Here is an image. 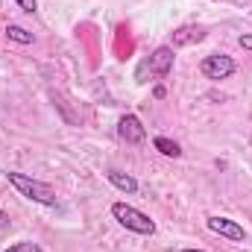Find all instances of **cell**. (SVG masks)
Here are the masks:
<instances>
[{
  "instance_id": "obj_7",
  "label": "cell",
  "mask_w": 252,
  "mask_h": 252,
  "mask_svg": "<svg viewBox=\"0 0 252 252\" xmlns=\"http://www.w3.org/2000/svg\"><path fill=\"white\" fill-rule=\"evenodd\" d=\"M205 38V30L202 27H179L170 38V47H188V44H199Z\"/></svg>"
},
{
  "instance_id": "obj_14",
  "label": "cell",
  "mask_w": 252,
  "mask_h": 252,
  "mask_svg": "<svg viewBox=\"0 0 252 252\" xmlns=\"http://www.w3.org/2000/svg\"><path fill=\"white\" fill-rule=\"evenodd\" d=\"M9 223H12V220H9V214H6V211H3V208H0V229H6V226H9Z\"/></svg>"
},
{
  "instance_id": "obj_2",
  "label": "cell",
  "mask_w": 252,
  "mask_h": 252,
  "mask_svg": "<svg viewBox=\"0 0 252 252\" xmlns=\"http://www.w3.org/2000/svg\"><path fill=\"white\" fill-rule=\"evenodd\" d=\"M112 217L129 229V232H135V235H153L156 232V223L144 214V211H138V208H132V205H126V202H115L112 205Z\"/></svg>"
},
{
  "instance_id": "obj_15",
  "label": "cell",
  "mask_w": 252,
  "mask_h": 252,
  "mask_svg": "<svg viewBox=\"0 0 252 252\" xmlns=\"http://www.w3.org/2000/svg\"><path fill=\"white\" fill-rule=\"evenodd\" d=\"M182 252H205V250H182Z\"/></svg>"
},
{
  "instance_id": "obj_13",
  "label": "cell",
  "mask_w": 252,
  "mask_h": 252,
  "mask_svg": "<svg viewBox=\"0 0 252 252\" xmlns=\"http://www.w3.org/2000/svg\"><path fill=\"white\" fill-rule=\"evenodd\" d=\"M238 44H241L244 50H250V53H252V32H244V35L238 38Z\"/></svg>"
},
{
  "instance_id": "obj_4",
  "label": "cell",
  "mask_w": 252,
  "mask_h": 252,
  "mask_svg": "<svg viewBox=\"0 0 252 252\" xmlns=\"http://www.w3.org/2000/svg\"><path fill=\"white\" fill-rule=\"evenodd\" d=\"M173 62H176V53H173V47L170 44H164V47H158L147 62H141L138 67V79L150 70V76H167L170 70H173Z\"/></svg>"
},
{
  "instance_id": "obj_12",
  "label": "cell",
  "mask_w": 252,
  "mask_h": 252,
  "mask_svg": "<svg viewBox=\"0 0 252 252\" xmlns=\"http://www.w3.org/2000/svg\"><path fill=\"white\" fill-rule=\"evenodd\" d=\"M15 3H18L27 15H35V12H38V0H15Z\"/></svg>"
},
{
  "instance_id": "obj_11",
  "label": "cell",
  "mask_w": 252,
  "mask_h": 252,
  "mask_svg": "<svg viewBox=\"0 0 252 252\" xmlns=\"http://www.w3.org/2000/svg\"><path fill=\"white\" fill-rule=\"evenodd\" d=\"M3 252H44L38 244H32V241H18V244H12L9 250H3Z\"/></svg>"
},
{
  "instance_id": "obj_1",
  "label": "cell",
  "mask_w": 252,
  "mask_h": 252,
  "mask_svg": "<svg viewBox=\"0 0 252 252\" xmlns=\"http://www.w3.org/2000/svg\"><path fill=\"white\" fill-rule=\"evenodd\" d=\"M6 179H9V185L18 190L21 196H27V199H32V202H41V205H56V202H59L56 190L50 188L47 182H38V179H32V176H27V173H15V170H9Z\"/></svg>"
},
{
  "instance_id": "obj_10",
  "label": "cell",
  "mask_w": 252,
  "mask_h": 252,
  "mask_svg": "<svg viewBox=\"0 0 252 252\" xmlns=\"http://www.w3.org/2000/svg\"><path fill=\"white\" fill-rule=\"evenodd\" d=\"M6 38H12V41H18V44H32V32L24 30V27H18V24H9V27H6Z\"/></svg>"
},
{
  "instance_id": "obj_3",
  "label": "cell",
  "mask_w": 252,
  "mask_h": 252,
  "mask_svg": "<svg viewBox=\"0 0 252 252\" xmlns=\"http://www.w3.org/2000/svg\"><path fill=\"white\" fill-rule=\"evenodd\" d=\"M235 70H238V64H235L232 56H226V53H211V56H205V59L199 62V73H202L205 79H211V82L229 79Z\"/></svg>"
},
{
  "instance_id": "obj_6",
  "label": "cell",
  "mask_w": 252,
  "mask_h": 252,
  "mask_svg": "<svg viewBox=\"0 0 252 252\" xmlns=\"http://www.w3.org/2000/svg\"><path fill=\"white\" fill-rule=\"evenodd\" d=\"M118 135H121V141H126V144H144L147 141V129H144V124L135 115H124L118 121Z\"/></svg>"
},
{
  "instance_id": "obj_5",
  "label": "cell",
  "mask_w": 252,
  "mask_h": 252,
  "mask_svg": "<svg viewBox=\"0 0 252 252\" xmlns=\"http://www.w3.org/2000/svg\"><path fill=\"white\" fill-rule=\"evenodd\" d=\"M205 226L214 232V235H220V238H229V241H244L247 238V232H244V226L241 223H235V220H229V217H208L205 220Z\"/></svg>"
},
{
  "instance_id": "obj_8",
  "label": "cell",
  "mask_w": 252,
  "mask_h": 252,
  "mask_svg": "<svg viewBox=\"0 0 252 252\" xmlns=\"http://www.w3.org/2000/svg\"><path fill=\"white\" fill-rule=\"evenodd\" d=\"M106 179L115 185L118 190H124V193H138V182L129 176V173H121V170H109L106 173Z\"/></svg>"
},
{
  "instance_id": "obj_9",
  "label": "cell",
  "mask_w": 252,
  "mask_h": 252,
  "mask_svg": "<svg viewBox=\"0 0 252 252\" xmlns=\"http://www.w3.org/2000/svg\"><path fill=\"white\" fill-rule=\"evenodd\" d=\"M153 147L161 153V156H167V158H179L182 156V147L176 144V141H170V138H164V135H158V138H153Z\"/></svg>"
}]
</instances>
